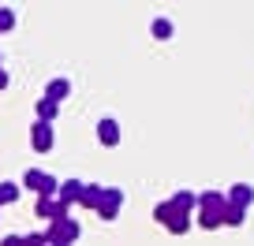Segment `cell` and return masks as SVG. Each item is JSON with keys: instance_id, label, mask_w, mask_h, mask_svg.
Instances as JSON below:
<instances>
[{"instance_id": "1", "label": "cell", "mask_w": 254, "mask_h": 246, "mask_svg": "<svg viewBox=\"0 0 254 246\" xmlns=\"http://www.w3.org/2000/svg\"><path fill=\"white\" fill-rule=\"evenodd\" d=\"M190 209H198V194L194 191H176L172 198L153 205V220L172 235H187L190 231Z\"/></svg>"}, {"instance_id": "2", "label": "cell", "mask_w": 254, "mask_h": 246, "mask_svg": "<svg viewBox=\"0 0 254 246\" xmlns=\"http://www.w3.org/2000/svg\"><path fill=\"white\" fill-rule=\"evenodd\" d=\"M41 235H45L49 246H75V239L82 235V228H79L75 216H60V220H53L49 231H41Z\"/></svg>"}, {"instance_id": "3", "label": "cell", "mask_w": 254, "mask_h": 246, "mask_svg": "<svg viewBox=\"0 0 254 246\" xmlns=\"http://www.w3.org/2000/svg\"><path fill=\"white\" fill-rule=\"evenodd\" d=\"M23 187L34 191L38 198H56V191H60V183H56L49 172H38V168H30V172L23 175Z\"/></svg>"}, {"instance_id": "4", "label": "cell", "mask_w": 254, "mask_h": 246, "mask_svg": "<svg viewBox=\"0 0 254 246\" xmlns=\"http://www.w3.org/2000/svg\"><path fill=\"white\" fill-rule=\"evenodd\" d=\"M120 209H124V191H120V187H105V198H101V205H97V216L109 224V220L120 216Z\"/></svg>"}, {"instance_id": "5", "label": "cell", "mask_w": 254, "mask_h": 246, "mask_svg": "<svg viewBox=\"0 0 254 246\" xmlns=\"http://www.w3.org/2000/svg\"><path fill=\"white\" fill-rule=\"evenodd\" d=\"M34 213H38L41 220L53 224V220H60V216H67V205H64L60 198H38L34 201Z\"/></svg>"}, {"instance_id": "6", "label": "cell", "mask_w": 254, "mask_h": 246, "mask_svg": "<svg viewBox=\"0 0 254 246\" xmlns=\"http://www.w3.org/2000/svg\"><path fill=\"white\" fill-rule=\"evenodd\" d=\"M224 205H228V194H221V191H202L198 194V213L224 216Z\"/></svg>"}, {"instance_id": "7", "label": "cell", "mask_w": 254, "mask_h": 246, "mask_svg": "<svg viewBox=\"0 0 254 246\" xmlns=\"http://www.w3.org/2000/svg\"><path fill=\"white\" fill-rule=\"evenodd\" d=\"M30 146H34L38 153H49V149H53V123L34 119V127H30Z\"/></svg>"}, {"instance_id": "8", "label": "cell", "mask_w": 254, "mask_h": 246, "mask_svg": "<svg viewBox=\"0 0 254 246\" xmlns=\"http://www.w3.org/2000/svg\"><path fill=\"white\" fill-rule=\"evenodd\" d=\"M97 142L105 146V149H112V146H120V123L112 116L97 119Z\"/></svg>"}, {"instance_id": "9", "label": "cell", "mask_w": 254, "mask_h": 246, "mask_svg": "<svg viewBox=\"0 0 254 246\" xmlns=\"http://www.w3.org/2000/svg\"><path fill=\"white\" fill-rule=\"evenodd\" d=\"M82 187H86L82 179H64V183H60V191H56V198H60L64 205H79V198H82Z\"/></svg>"}, {"instance_id": "10", "label": "cell", "mask_w": 254, "mask_h": 246, "mask_svg": "<svg viewBox=\"0 0 254 246\" xmlns=\"http://www.w3.org/2000/svg\"><path fill=\"white\" fill-rule=\"evenodd\" d=\"M67 94H71V82H67V79H49V86H45V101L60 104V101H67Z\"/></svg>"}, {"instance_id": "11", "label": "cell", "mask_w": 254, "mask_h": 246, "mask_svg": "<svg viewBox=\"0 0 254 246\" xmlns=\"http://www.w3.org/2000/svg\"><path fill=\"white\" fill-rule=\"evenodd\" d=\"M228 201L239 209H251L254 201V187H247V183H236V187H228Z\"/></svg>"}, {"instance_id": "12", "label": "cell", "mask_w": 254, "mask_h": 246, "mask_svg": "<svg viewBox=\"0 0 254 246\" xmlns=\"http://www.w3.org/2000/svg\"><path fill=\"white\" fill-rule=\"evenodd\" d=\"M101 198H105V187H97V183H86V187H82V198H79V205H82V209H94V213H97Z\"/></svg>"}, {"instance_id": "13", "label": "cell", "mask_w": 254, "mask_h": 246, "mask_svg": "<svg viewBox=\"0 0 254 246\" xmlns=\"http://www.w3.org/2000/svg\"><path fill=\"white\" fill-rule=\"evenodd\" d=\"M56 108H60V104H53V101H45V97H41V101H38V104H34V112H38V119H41V123H53V119H56V116H60V112H56Z\"/></svg>"}, {"instance_id": "14", "label": "cell", "mask_w": 254, "mask_h": 246, "mask_svg": "<svg viewBox=\"0 0 254 246\" xmlns=\"http://www.w3.org/2000/svg\"><path fill=\"white\" fill-rule=\"evenodd\" d=\"M19 191H23V187H19V183H0V209L4 205H11V201H19Z\"/></svg>"}, {"instance_id": "15", "label": "cell", "mask_w": 254, "mask_h": 246, "mask_svg": "<svg viewBox=\"0 0 254 246\" xmlns=\"http://www.w3.org/2000/svg\"><path fill=\"white\" fill-rule=\"evenodd\" d=\"M243 216H247V209H239V205H224V224H228V228H239V224H243Z\"/></svg>"}, {"instance_id": "16", "label": "cell", "mask_w": 254, "mask_h": 246, "mask_svg": "<svg viewBox=\"0 0 254 246\" xmlns=\"http://www.w3.org/2000/svg\"><path fill=\"white\" fill-rule=\"evenodd\" d=\"M150 34H153V38H161V41L172 38V23H168V19H157V23L150 26Z\"/></svg>"}, {"instance_id": "17", "label": "cell", "mask_w": 254, "mask_h": 246, "mask_svg": "<svg viewBox=\"0 0 254 246\" xmlns=\"http://www.w3.org/2000/svg\"><path fill=\"white\" fill-rule=\"evenodd\" d=\"M8 30H15V11L0 8V34H8Z\"/></svg>"}, {"instance_id": "18", "label": "cell", "mask_w": 254, "mask_h": 246, "mask_svg": "<svg viewBox=\"0 0 254 246\" xmlns=\"http://www.w3.org/2000/svg\"><path fill=\"white\" fill-rule=\"evenodd\" d=\"M0 246H26V239L23 235H4V239H0Z\"/></svg>"}, {"instance_id": "19", "label": "cell", "mask_w": 254, "mask_h": 246, "mask_svg": "<svg viewBox=\"0 0 254 246\" xmlns=\"http://www.w3.org/2000/svg\"><path fill=\"white\" fill-rule=\"evenodd\" d=\"M26 239V246H49L45 243V235H41V231H38V235H23Z\"/></svg>"}, {"instance_id": "20", "label": "cell", "mask_w": 254, "mask_h": 246, "mask_svg": "<svg viewBox=\"0 0 254 246\" xmlns=\"http://www.w3.org/2000/svg\"><path fill=\"white\" fill-rule=\"evenodd\" d=\"M8 82H11V75L4 71V67H0V90H8Z\"/></svg>"}]
</instances>
